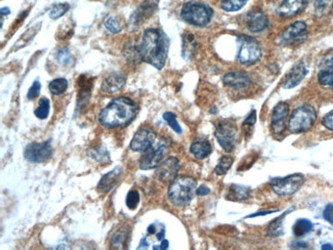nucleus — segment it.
<instances>
[{
  "mask_svg": "<svg viewBox=\"0 0 333 250\" xmlns=\"http://www.w3.org/2000/svg\"><path fill=\"white\" fill-rule=\"evenodd\" d=\"M249 0H223L221 6L224 10L229 12H234L240 10Z\"/></svg>",
  "mask_w": 333,
  "mask_h": 250,
  "instance_id": "33",
  "label": "nucleus"
},
{
  "mask_svg": "<svg viewBox=\"0 0 333 250\" xmlns=\"http://www.w3.org/2000/svg\"><path fill=\"white\" fill-rule=\"evenodd\" d=\"M127 239V234L125 232H119L117 233L112 240V246L113 248H121V246L124 245L125 241Z\"/></svg>",
  "mask_w": 333,
  "mask_h": 250,
  "instance_id": "40",
  "label": "nucleus"
},
{
  "mask_svg": "<svg viewBox=\"0 0 333 250\" xmlns=\"http://www.w3.org/2000/svg\"><path fill=\"white\" fill-rule=\"evenodd\" d=\"M197 182L191 177H177L168 189V198L170 202L178 206L184 207L191 203L196 195Z\"/></svg>",
  "mask_w": 333,
  "mask_h": 250,
  "instance_id": "3",
  "label": "nucleus"
},
{
  "mask_svg": "<svg viewBox=\"0 0 333 250\" xmlns=\"http://www.w3.org/2000/svg\"><path fill=\"white\" fill-rule=\"evenodd\" d=\"M67 88H68V81L65 78H56L52 80L48 85V89L54 95L63 94L67 90Z\"/></svg>",
  "mask_w": 333,
  "mask_h": 250,
  "instance_id": "30",
  "label": "nucleus"
},
{
  "mask_svg": "<svg viewBox=\"0 0 333 250\" xmlns=\"http://www.w3.org/2000/svg\"><path fill=\"white\" fill-rule=\"evenodd\" d=\"M269 26L268 16L261 9H254L247 16V28L250 32L258 33L266 30Z\"/></svg>",
  "mask_w": 333,
  "mask_h": 250,
  "instance_id": "18",
  "label": "nucleus"
},
{
  "mask_svg": "<svg viewBox=\"0 0 333 250\" xmlns=\"http://www.w3.org/2000/svg\"><path fill=\"white\" fill-rule=\"evenodd\" d=\"M240 48L238 52V62L245 66H250L259 62L263 56V47L253 37L241 35L238 38Z\"/></svg>",
  "mask_w": 333,
  "mask_h": 250,
  "instance_id": "6",
  "label": "nucleus"
},
{
  "mask_svg": "<svg viewBox=\"0 0 333 250\" xmlns=\"http://www.w3.org/2000/svg\"><path fill=\"white\" fill-rule=\"evenodd\" d=\"M89 155H90V157H92L93 159H95L99 162H104V163L110 162V155H109L108 151L103 147L92 149L91 151H89Z\"/></svg>",
  "mask_w": 333,
  "mask_h": 250,
  "instance_id": "35",
  "label": "nucleus"
},
{
  "mask_svg": "<svg viewBox=\"0 0 333 250\" xmlns=\"http://www.w3.org/2000/svg\"><path fill=\"white\" fill-rule=\"evenodd\" d=\"M213 15L212 8L206 3L199 1H189L187 2L181 11L182 18L193 26L205 27L207 26Z\"/></svg>",
  "mask_w": 333,
  "mask_h": 250,
  "instance_id": "4",
  "label": "nucleus"
},
{
  "mask_svg": "<svg viewBox=\"0 0 333 250\" xmlns=\"http://www.w3.org/2000/svg\"><path fill=\"white\" fill-rule=\"evenodd\" d=\"M314 11L317 17H323L333 11V0H315Z\"/></svg>",
  "mask_w": 333,
  "mask_h": 250,
  "instance_id": "27",
  "label": "nucleus"
},
{
  "mask_svg": "<svg viewBox=\"0 0 333 250\" xmlns=\"http://www.w3.org/2000/svg\"><path fill=\"white\" fill-rule=\"evenodd\" d=\"M310 0H284L277 9L282 17H293L301 13L309 4Z\"/></svg>",
  "mask_w": 333,
  "mask_h": 250,
  "instance_id": "17",
  "label": "nucleus"
},
{
  "mask_svg": "<svg viewBox=\"0 0 333 250\" xmlns=\"http://www.w3.org/2000/svg\"><path fill=\"white\" fill-rule=\"evenodd\" d=\"M308 35V27L304 22H296L286 28L280 36V43L282 45H290L297 42H302Z\"/></svg>",
  "mask_w": 333,
  "mask_h": 250,
  "instance_id": "10",
  "label": "nucleus"
},
{
  "mask_svg": "<svg viewBox=\"0 0 333 250\" xmlns=\"http://www.w3.org/2000/svg\"><path fill=\"white\" fill-rule=\"evenodd\" d=\"M308 74V67L304 61L299 62L293 68L289 71V73L286 75L284 82H283V88L285 89H291L296 86H298L303 79Z\"/></svg>",
  "mask_w": 333,
  "mask_h": 250,
  "instance_id": "15",
  "label": "nucleus"
},
{
  "mask_svg": "<svg viewBox=\"0 0 333 250\" xmlns=\"http://www.w3.org/2000/svg\"><path fill=\"white\" fill-rule=\"evenodd\" d=\"M163 119L167 122V124L169 125V127L177 133L181 134L183 132V129L181 127V125L179 124L178 122V119H177V115L171 113V112H166L163 114Z\"/></svg>",
  "mask_w": 333,
  "mask_h": 250,
  "instance_id": "37",
  "label": "nucleus"
},
{
  "mask_svg": "<svg viewBox=\"0 0 333 250\" xmlns=\"http://www.w3.org/2000/svg\"><path fill=\"white\" fill-rule=\"evenodd\" d=\"M168 246H169V242H168L166 239H164V240L161 241V244H160V245H155V246H153V249L165 250L168 248Z\"/></svg>",
  "mask_w": 333,
  "mask_h": 250,
  "instance_id": "47",
  "label": "nucleus"
},
{
  "mask_svg": "<svg viewBox=\"0 0 333 250\" xmlns=\"http://www.w3.org/2000/svg\"><path fill=\"white\" fill-rule=\"evenodd\" d=\"M69 4L68 3H57V4H54L48 14L50 16V18L52 20H56V18H60L61 16H63L68 10H69Z\"/></svg>",
  "mask_w": 333,
  "mask_h": 250,
  "instance_id": "36",
  "label": "nucleus"
},
{
  "mask_svg": "<svg viewBox=\"0 0 333 250\" xmlns=\"http://www.w3.org/2000/svg\"><path fill=\"white\" fill-rule=\"evenodd\" d=\"M233 163H234V159L231 156H223L220 159L218 165L216 166L214 172L218 176H224V175H226L230 170V168L232 167Z\"/></svg>",
  "mask_w": 333,
  "mask_h": 250,
  "instance_id": "32",
  "label": "nucleus"
},
{
  "mask_svg": "<svg viewBox=\"0 0 333 250\" xmlns=\"http://www.w3.org/2000/svg\"><path fill=\"white\" fill-rule=\"evenodd\" d=\"M278 210H267V211H260V213H257V214H253V215H250L247 217V219H252V218H257V217H261V216H268L270 214H273V213H277Z\"/></svg>",
  "mask_w": 333,
  "mask_h": 250,
  "instance_id": "46",
  "label": "nucleus"
},
{
  "mask_svg": "<svg viewBox=\"0 0 333 250\" xmlns=\"http://www.w3.org/2000/svg\"><path fill=\"white\" fill-rule=\"evenodd\" d=\"M250 192H251V190L247 187L233 185L230 188L228 198H230L231 200H235V201H241V200L247 199L250 196Z\"/></svg>",
  "mask_w": 333,
  "mask_h": 250,
  "instance_id": "26",
  "label": "nucleus"
},
{
  "mask_svg": "<svg viewBox=\"0 0 333 250\" xmlns=\"http://www.w3.org/2000/svg\"><path fill=\"white\" fill-rule=\"evenodd\" d=\"M289 115V105L280 102L276 105L271 116V127L274 133L281 134L286 129V120Z\"/></svg>",
  "mask_w": 333,
  "mask_h": 250,
  "instance_id": "13",
  "label": "nucleus"
},
{
  "mask_svg": "<svg viewBox=\"0 0 333 250\" xmlns=\"http://www.w3.org/2000/svg\"><path fill=\"white\" fill-rule=\"evenodd\" d=\"M106 29L111 32V33H119L122 28H123V22L119 16L116 15H110L106 18L105 23H104Z\"/></svg>",
  "mask_w": 333,
  "mask_h": 250,
  "instance_id": "29",
  "label": "nucleus"
},
{
  "mask_svg": "<svg viewBox=\"0 0 333 250\" xmlns=\"http://www.w3.org/2000/svg\"><path fill=\"white\" fill-rule=\"evenodd\" d=\"M140 46L144 62L161 70L167 60L169 50V38L159 29H147L144 32Z\"/></svg>",
  "mask_w": 333,
  "mask_h": 250,
  "instance_id": "1",
  "label": "nucleus"
},
{
  "mask_svg": "<svg viewBox=\"0 0 333 250\" xmlns=\"http://www.w3.org/2000/svg\"><path fill=\"white\" fill-rule=\"evenodd\" d=\"M318 81L324 86H330L333 89V55L326 59L318 73Z\"/></svg>",
  "mask_w": 333,
  "mask_h": 250,
  "instance_id": "23",
  "label": "nucleus"
},
{
  "mask_svg": "<svg viewBox=\"0 0 333 250\" xmlns=\"http://www.w3.org/2000/svg\"><path fill=\"white\" fill-rule=\"evenodd\" d=\"M190 151L197 159H204L210 155V153L212 152V147L208 140L196 139L192 143Z\"/></svg>",
  "mask_w": 333,
  "mask_h": 250,
  "instance_id": "22",
  "label": "nucleus"
},
{
  "mask_svg": "<svg viewBox=\"0 0 333 250\" xmlns=\"http://www.w3.org/2000/svg\"><path fill=\"white\" fill-rule=\"evenodd\" d=\"M322 124L329 130L333 131V110L324 116L322 119Z\"/></svg>",
  "mask_w": 333,
  "mask_h": 250,
  "instance_id": "42",
  "label": "nucleus"
},
{
  "mask_svg": "<svg viewBox=\"0 0 333 250\" xmlns=\"http://www.w3.org/2000/svg\"><path fill=\"white\" fill-rule=\"evenodd\" d=\"M168 147L165 144H159L156 148H151L140 162V168L143 170H150L157 168L166 155Z\"/></svg>",
  "mask_w": 333,
  "mask_h": 250,
  "instance_id": "12",
  "label": "nucleus"
},
{
  "mask_svg": "<svg viewBox=\"0 0 333 250\" xmlns=\"http://www.w3.org/2000/svg\"><path fill=\"white\" fill-rule=\"evenodd\" d=\"M292 210H295V207H291L290 209L285 211L282 216H280L270 224V226L268 227V236L276 238L283 235V220Z\"/></svg>",
  "mask_w": 333,
  "mask_h": 250,
  "instance_id": "25",
  "label": "nucleus"
},
{
  "mask_svg": "<svg viewBox=\"0 0 333 250\" xmlns=\"http://www.w3.org/2000/svg\"><path fill=\"white\" fill-rule=\"evenodd\" d=\"M136 113V103L128 98L120 97L113 99L101 111L99 120L102 125L108 128L124 127L135 118Z\"/></svg>",
  "mask_w": 333,
  "mask_h": 250,
  "instance_id": "2",
  "label": "nucleus"
},
{
  "mask_svg": "<svg viewBox=\"0 0 333 250\" xmlns=\"http://www.w3.org/2000/svg\"><path fill=\"white\" fill-rule=\"evenodd\" d=\"M125 77L121 73H112L108 75L102 83V91L105 93H115L125 84Z\"/></svg>",
  "mask_w": 333,
  "mask_h": 250,
  "instance_id": "20",
  "label": "nucleus"
},
{
  "mask_svg": "<svg viewBox=\"0 0 333 250\" xmlns=\"http://www.w3.org/2000/svg\"><path fill=\"white\" fill-rule=\"evenodd\" d=\"M180 170V161L177 157H168L157 167L156 176L161 182H172Z\"/></svg>",
  "mask_w": 333,
  "mask_h": 250,
  "instance_id": "14",
  "label": "nucleus"
},
{
  "mask_svg": "<svg viewBox=\"0 0 333 250\" xmlns=\"http://www.w3.org/2000/svg\"><path fill=\"white\" fill-rule=\"evenodd\" d=\"M149 248V242L147 241V238H143L139 244L138 249H148Z\"/></svg>",
  "mask_w": 333,
  "mask_h": 250,
  "instance_id": "49",
  "label": "nucleus"
},
{
  "mask_svg": "<svg viewBox=\"0 0 333 250\" xmlns=\"http://www.w3.org/2000/svg\"><path fill=\"white\" fill-rule=\"evenodd\" d=\"M156 133L150 128H141L133 136L129 148L139 153L147 152L151 149L155 143Z\"/></svg>",
  "mask_w": 333,
  "mask_h": 250,
  "instance_id": "11",
  "label": "nucleus"
},
{
  "mask_svg": "<svg viewBox=\"0 0 333 250\" xmlns=\"http://www.w3.org/2000/svg\"><path fill=\"white\" fill-rule=\"evenodd\" d=\"M124 55L128 62L131 63H140L143 61L141 51H140V46L139 45H132V44H127V47L124 49Z\"/></svg>",
  "mask_w": 333,
  "mask_h": 250,
  "instance_id": "31",
  "label": "nucleus"
},
{
  "mask_svg": "<svg viewBox=\"0 0 333 250\" xmlns=\"http://www.w3.org/2000/svg\"><path fill=\"white\" fill-rule=\"evenodd\" d=\"M197 48V40L195 36L187 32L183 36V43H182V56L185 60H190L194 56Z\"/></svg>",
  "mask_w": 333,
  "mask_h": 250,
  "instance_id": "24",
  "label": "nucleus"
},
{
  "mask_svg": "<svg viewBox=\"0 0 333 250\" xmlns=\"http://www.w3.org/2000/svg\"><path fill=\"white\" fill-rule=\"evenodd\" d=\"M313 229V224L306 219H302L297 221L293 226V233L297 237H303L306 234L310 233Z\"/></svg>",
  "mask_w": 333,
  "mask_h": 250,
  "instance_id": "28",
  "label": "nucleus"
},
{
  "mask_svg": "<svg viewBox=\"0 0 333 250\" xmlns=\"http://www.w3.org/2000/svg\"><path fill=\"white\" fill-rule=\"evenodd\" d=\"M53 154L50 141L42 143H31L24 151V157L31 163H43L48 161Z\"/></svg>",
  "mask_w": 333,
  "mask_h": 250,
  "instance_id": "9",
  "label": "nucleus"
},
{
  "mask_svg": "<svg viewBox=\"0 0 333 250\" xmlns=\"http://www.w3.org/2000/svg\"><path fill=\"white\" fill-rule=\"evenodd\" d=\"M316 119L317 113L312 106H301L291 114L288 122V129L292 133L306 132L314 126Z\"/></svg>",
  "mask_w": 333,
  "mask_h": 250,
  "instance_id": "5",
  "label": "nucleus"
},
{
  "mask_svg": "<svg viewBox=\"0 0 333 250\" xmlns=\"http://www.w3.org/2000/svg\"><path fill=\"white\" fill-rule=\"evenodd\" d=\"M158 5V0H145L140 7L134 11V13L131 15L130 18V23L131 26H133L134 28L141 26V24L146 21L147 18H149L154 11L156 10Z\"/></svg>",
  "mask_w": 333,
  "mask_h": 250,
  "instance_id": "16",
  "label": "nucleus"
},
{
  "mask_svg": "<svg viewBox=\"0 0 333 250\" xmlns=\"http://www.w3.org/2000/svg\"><path fill=\"white\" fill-rule=\"evenodd\" d=\"M209 193H210V189H208L205 186H201L200 188H198L196 190V195H198V196H206Z\"/></svg>",
  "mask_w": 333,
  "mask_h": 250,
  "instance_id": "45",
  "label": "nucleus"
},
{
  "mask_svg": "<svg viewBox=\"0 0 333 250\" xmlns=\"http://www.w3.org/2000/svg\"><path fill=\"white\" fill-rule=\"evenodd\" d=\"M40 88H41V84L39 82V80H35L32 84V86L29 88L28 93H27V98L29 100H34L36 99L39 93H40Z\"/></svg>",
  "mask_w": 333,
  "mask_h": 250,
  "instance_id": "41",
  "label": "nucleus"
},
{
  "mask_svg": "<svg viewBox=\"0 0 333 250\" xmlns=\"http://www.w3.org/2000/svg\"><path fill=\"white\" fill-rule=\"evenodd\" d=\"M226 85L235 88H245L251 83V79L247 73L244 72H230L223 77Z\"/></svg>",
  "mask_w": 333,
  "mask_h": 250,
  "instance_id": "21",
  "label": "nucleus"
},
{
  "mask_svg": "<svg viewBox=\"0 0 333 250\" xmlns=\"http://www.w3.org/2000/svg\"><path fill=\"white\" fill-rule=\"evenodd\" d=\"M321 248L323 250L333 249V246L331 244H324V245H322Z\"/></svg>",
  "mask_w": 333,
  "mask_h": 250,
  "instance_id": "51",
  "label": "nucleus"
},
{
  "mask_svg": "<svg viewBox=\"0 0 333 250\" xmlns=\"http://www.w3.org/2000/svg\"><path fill=\"white\" fill-rule=\"evenodd\" d=\"M304 183L305 177L301 174H295L285 178L273 179L271 181V188L279 196H288L297 193Z\"/></svg>",
  "mask_w": 333,
  "mask_h": 250,
  "instance_id": "7",
  "label": "nucleus"
},
{
  "mask_svg": "<svg viewBox=\"0 0 333 250\" xmlns=\"http://www.w3.org/2000/svg\"><path fill=\"white\" fill-rule=\"evenodd\" d=\"M4 13H5V15L10 13V10H9L8 7H2L1 8V16H4Z\"/></svg>",
  "mask_w": 333,
  "mask_h": 250,
  "instance_id": "50",
  "label": "nucleus"
},
{
  "mask_svg": "<svg viewBox=\"0 0 333 250\" xmlns=\"http://www.w3.org/2000/svg\"><path fill=\"white\" fill-rule=\"evenodd\" d=\"M121 176H122V168L119 166L115 167L112 171L108 172L101 179L97 185V191L104 194L108 193L118 184Z\"/></svg>",
  "mask_w": 333,
  "mask_h": 250,
  "instance_id": "19",
  "label": "nucleus"
},
{
  "mask_svg": "<svg viewBox=\"0 0 333 250\" xmlns=\"http://www.w3.org/2000/svg\"><path fill=\"white\" fill-rule=\"evenodd\" d=\"M257 122V112L256 110H252L246 117V119L244 120V125H248V126H253Z\"/></svg>",
  "mask_w": 333,
  "mask_h": 250,
  "instance_id": "44",
  "label": "nucleus"
},
{
  "mask_svg": "<svg viewBox=\"0 0 333 250\" xmlns=\"http://www.w3.org/2000/svg\"><path fill=\"white\" fill-rule=\"evenodd\" d=\"M323 218L329 224L333 225V204H328L325 207V209L323 211Z\"/></svg>",
  "mask_w": 333,
  "mask_h": 250,
  "instance_id": "43",
  "label": "nucleus"
},
{
  "mask_svg": "<svg viewBox=\"0 0 333 250\" xmlns=\"http://www.w3.org/2000/svg\"><path fill=\"white\" fill-rule=\"evenodd\" d=\"M57 62L63 66H69L72 64V54L67 48H62L56 53Z\"/></svg>",
  "mask_w": 333,
  "mask_h": 250,
  "instance_id": "38",
  "label": "nucleus"
},
{
  "mask_svg": "<svg viewBox=\"0 0 333 250\" xmlns=\"http://www.w3.org/2000/svg\"><path fill=\"white\" fill-rule=\"evenodd\" d=\"M140 202V194L136 190H131L128 192L127 196H126V206L133 210L136 208L138 204Z\"/></svg>",
  "mask_w": 333,
  "mask_h": 250,
  "instance_id": "39",
  "label": "nucleus"
},
{
  "mask_svg": "<svg viewBox=\"0 0 333 250\" xmlns=\"http://www.w3.org/2000/svg\"><path fill=\"white\" fill-rule=\"evenodd\" d=\"M237 131L238 130L235 123L229 120L222 121L218 124L214 136L225 151L232 152L234 150L237 142Z\"/></svg>",
  "mask_w": 333,
  "mask_h": 250,
  "instance_id": "8",
  "label": "nucleus"
},
{
  "mask_svg": "<svg viewBox=\"0 0 333 250\" xmlns=\"http://www.w3.org/2000/svg\"><path fill=\"white\" fill-rule=\"evenodd\" d=\"M292 247L293 248H299V249H306V248H308V244L306 242L298 241V242L292 243Z\"/></svg>",
  "mask_w": 333,
  "mask_h": 250,
  "instance_id": "48",
  "label": "nucleus"
},
{
  "mask_svg": "<svg viewBox=\"0 0 333 250\" xmlns=\"http://www.w3.org/2000/svg\"><path fill=\"white\" fill-rule=\"evenodd\" d=\"M49 109H50L49 100L46 98H41L39 100L38 108L35 110V116L41 120L46 119L49 114Z\"/></svg>",
  "mask_w": 333,
  "mask_h": 250,
  "instance_id": "34",
  "label": "nucleus"
}]
</instances>
